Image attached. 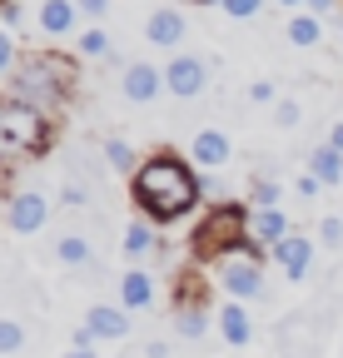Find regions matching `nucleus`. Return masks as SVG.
<instances>
[{"mask_svg": "<svg viewBox=\"0 0 343 358\" xmlns=\"http://www.w3.org/2000/svg\"><path fill=\"white\" fill-rule=\"evenodd\" d=\"M130 194H135V204H140L145 219L169 224V219H184L199 204V179H194V169L180 155L159 150V155H149L130 174Z\"/></svg>", "mask_w": 343, "mask_h": 358, "instance_id": "f257e3e1", "label": "nucleus"}, {"mask_svg": "<svg viewBox=\"0 0 343 358\" xmlns=\"http://www.w3.org/2000/svg\"><path fill=\"white\" fill-rule=\"evenodd\" d=\"M75 85V65L60 55H20L10 70V100H25L35 110H55Z\"/></svg>", "mask_w": 343, "mask_h": 358, "instance_id": "f03ea898", "label": "nucleus"}, {"mask_svg": "<svg viewBox=\"0 0 343 358\" xmlns=\"http://www.w3.org/2000/svg\"><path fill=\"white\" fill-rule=\"evenodd\" d=\"M55 140L50 115L35 110L25 100H0V159H30V155H45Z\"/></svg>", "mask_w": 343, "mask_h": 358, "instance_id": "7ed1b4c3", "label": "nucleus"}, {"mask_svg": "<svg viewBox=\"0 0 343 358\" xmlns=\"http://www.w3.org/2000/svg\"><path fill=\"white\" fill-rule=\"evenodd\" d=\"M254 249V234H249V209L244 204H219L209 209V219L194 229V254L199 259H229V254H244Z\"/></svg>", "mask_w": 343, "mask_h": 358, "instance_id": "20e7f679", "label": "nucleus"}, {"mask_svg": "<svg viewBox=\"0 0 343 358\" xmlns=\"http://www.w3.org/2000/svg\"><path fill=\"white\" fill-rule=\"evenodd\" d=\"M219 289H224L229 299H239V303L264 294V254H259V244L244 249V254L219 259Z\"/></svg>", "mask_w": 343, "mask_h": 358, "instance_id": "39448f33", "label": "nucleus"}, {"mask_svg": "<svg viewBox=\"0 0 343 358\" xmlns=\"http://www.w3.org/2000/svg\"><path fill=\"white\" fill-rule=\"evenodd\" d=\"M204 85H209V65L199 55H175L164 65V90H169V95L194 100V95H204Z\"/></svg>", "mask_w": 343, "mask_h": 358, "instance_id": "423d86ee", "label": "nucleus"}, {"mask_svg": "<svg viewBox=\"0 0 343 358\" xmlns=\"http://www.w3.org/2000/svg\"><path fill=\"white\" fill-rule=\"evenodd\" d=\"M119 90H124V100H135V105H149L159 90H164V70H154V65H145V60H135V65H124V80H119Z\"/></svg>", "mask_w": 343, "mask_h": 358, "instance_id": "0eeeda50", "label": "nucleus"}, {"mask_svg": "<svg viewBox=\"0 0 343 358\" xmlns=\"http://www.w3.org/2000/svg\"><path fill=\"white\" fill-rule=\"evenodd\" d=\"M45 214H50V204H45V194H35V189L15 194V199H10V209H6V219H10V229H15V234H35V229H45Z\"/></svg>", "mask_w": 343, "mask_h": 358, "instance_id": "6e6552de", "label": "nucleus"}, {"mask_svg": "<svg viewBox=\"0 0 343 358\" xmlns=\"http://www.w3.org/2000/svg\"><path fill=\"white\" fill-rule=\"evenodd\" d=\"M274 259H279V268H284L289 279H304V274H309V264H314V239L289 234V239L274 244Z\"/></svg>", "mask_w": 343, "mask_h": 358, "instance_id": "1a4fd4ad", "label": "nucleus"}, {"mask_svg": "<svg viewBox=\"0 0 343 358\" xmlns=\"http://www.w3.org/2000/svg\"><path fill=\"white\" fill-rule=\"evenodd\" d=\"M184 30H189V25H184V15H180L175 6H159V10L145 20V40H149V45H164V50H169V45H180Z\"/></svg>", "mask_w": 343, "mask_h": 358, "instance_id": "9d476101", "label": "nucleus"}, {"mask_svg": "<svg viewBox=\"0 0 343 358\" xmlns=\"http://www.w3.org/2000/svg\"><path fill=\"white\" fill-rule=\"evenodd\" d=\"M229 155H234V150H229V134H219V129H199L194 145H189V159L204 164V169H224Z\"/></svg>", "mask_w": 343, "mask_h": 358, "instance_id": "9b49d317", "label": "nucleus"}, {"mask_svg": "<svg viewBox=\"0 0 343 358\" xmlns=\"http://www.w3.org/2000/svg\"><path fill=\"white\" fill-rule=\"evenodd\" d=\"M85 329L95 338H124L130 334V308H115V303H95L85 313Z\"/></svg>", "mask_w": 343, "mask_h": 358, "instance_id": "f8f14e48", "label": "nucleus"}, {"mask_svg": "<svg viewBox=\"0 0 343 358\" xmlns=\"http://www.w3.org/2000/svg\"><path fill=\"white\" fill-rule=\"evenodd\" d=\"M249 234L259 239V244H279V239H289L293 229H289V219H284V209H249Z\"/></svg>", "mask_w": 343, "mask_h": 358, "instance_id": "ddd939ff", "label": "nucleus"}, {"mask_svg": "<svg viewBox=\"0 0 343 358\" xmlns=\"http://www.w3.org/2000/svg\"><path fill=\"white\" fill-rule=\"evenodd\" d=\"M219 338H224V343H234V348H244V343L254 338V324H249V313H244V303H239V299L219 303Z\"/></svg>", "mask_w": 343, "mask_h": 358, "instance_id": "4468645a", "label": "nucleus"}, {"mask_svg": "<svg viewBox=\"0 0 343 358\" xmlns=\"http://www.w3.org/2000/svg\"><path fill=\"white\" fill-rule=\"evenodd\" d=\"M154 303V279L145 274V268H130V274L119 279V308H149Z\"/></svg>", "mask_w": 343, "mask_h": 358, "instance_id": "2eb2a0df", "label": "nucleus"}, {"mask_svg": "<svg viewBox=\"0 0 343 358\" xmlns=\"http://www.w3.org/2000/svg\"><path fill=\"white\" fill-rule=\"evenodd\" d=\"M75 15H80L75 0H45V6H40V30H45V35H70Z\"/></svg>", "mask_w": 343, "mask_h": 358, "instance_id": "dca6fc26", "label": "nucleus"}, {"mask_svg": "<svg viewBox=\"0 0 343 358\" xmlns=\"http://www.w3.org/2000/svg\"><path fill=\"white\" fill-rule=\"evenodd\" d=\"M175 329H180V338H204L209 334V313H204V303L199 299H175Z\"/></svg>", "mask_w": 343, "mask_h": 358, "instance_id": "f3484780", "label": "nucleus"}, {"mask_svg": "<svg viewBox=\"0 0 343 358\" xmlns=\"http://www.w3.org/2000/svg\"><path fill=\"white\" fill-rule=\"evenodd\" d=\"M309 174H319L323 185H343V150L319 145V150L309 155Z\"/></svg>", "mask_w": 343, "mask_h": 358, "instance_id": "a211bd4d", "label": "nucleus"}, {"mask_svg": "<svg viewBox=\"0 0 343 358\" xmlns=\"http://www.w3.org/2000/svg\"><path fill=\"white\" fill-rule=\"evenodd\" d=\"M154 249V229H149V224H130V229H124V254H130V259H145Z\"/></svg>", "mask_w": 343, "mask_h": 358, "instance_id": "6ab92c4d", "label": "nucleus"}, {"mask_svg": "<svg viewBox=\"0 0 343 358\" xmlns=\"http://www.w3.org/2000/svg\"><path fill=\"white\" fill-rule=\"evenodd\" d=\"M105 159H110V169H119V174H135V169H140V155L124 145V140H105Z\"/></svg>", "mask_w": 343, "mask_h": 358, "instance_id": "aec40b11", "label": "nucleus"}, {"mask_svg": "<svg viewBox=\"0 0 343 358\" xmlns=\"http://www.w3.org/2000/svg\"><path fill=\"white\" fill-rule=\"evenodd\" d=\"M80 55H90V60H105V55H110V30H105V25H90V30H80Z\"/></svg>", "mask_w": 343, "mask_h": 358, "instance_id": "412c9836", "label": "nucleus"}, {"mask_svg": "<svg viewBox=\"0 0 343 358\" xmlns=\"http://www.w3.org/2000/svg\"><path fill=\"white\" fill-rule=\"evenodd\" d=\"M319 35H323L319 15H293V20H289V40H293V45H319Z\"/></svg>", "mask_w": 343, "mask_h": 358, "instance_id": "4be33fe9", "label": "nucleus"}, {"mask_svg": "<svg viewBox=\"0 0 343 358\" xmlns=\"http://www.w3.org/2000/svg\"><path fill=\"white\" fill-rule=\"evenodd\" d=\"M55 254H60V264H90V244H85L80 234H60Z\"/></svg>", "mask_w": 343, "mask_h": 358, "instance_id": "5701e85b", "label": "nucleus"}, {"mask_svg": "<svg viewBox=\"0 0 343 358\" xmlns=\"http://www.w3.org/2000/svg\"><path fill=\"white\" fill-rule=\"evenodd\" d=\"M249 209H279V185H274V179H254Z\"/></svg>", "mask_w": 343, "mask_h": 358, "instance_id": "b1692460", "label": "nucleus"}, {"mask_svg": "<svg viewBox=\"0 0 343 358\" xmlns=\"http://www.w3.org/2000/svg\"><path fill=\"white\" fill-rule=\"evenodd\" d=\"M25 348V329L15 319H0V353H20Z\"/></svg>", "mask_w": 343, "mask_h": 358, "instance_id": "393cba45", "label": "nucleus"}, {"mask_svg": "<svg viewBox=\"0 0 343 358\" xmlns=\"http://www.w3.org/2000/svg\"><path fill=\"white\" fill-rule=\"evenodd\" d=\"M249 100H254V105H279L274 80H254V85H249Z\"/></svg>", "mask_w": 343, "mask_h": 358, "instance_id": "a878e982", "label": "nucleus"}, {"mask_svg": "<svg viewBox=\"0 0 343 358\" xmlns=\"http://www.w3.org/2000/svg\"><path fill=\"white\" fill-rule=\"evenodd\" d=\"M259 10H264V0H224V15H234V20H249Z\"/></svg>", "mask_w": 343, "mask_h": 358, "instance_id": "bb28decb", "label": "nucleus"}, {"mask_svg": "<svg viewBox=\"0 0 343 358\" xmlns=\"http://www.w3.org/2000/svg\"><path fill=\"white\" fill-rule=\"evenodd\" d=\"M274 120H279V124H284V129H293V124H298V120H304V110H298V105H293V100H279V105H274Z\"/></svg>", "mask_w": 343, "mask_h": 358, "instance_id": "cd10ccee", "label": "nucleus"}, {"mask_svg": "<svg viewBox=\"0 0 343 358\" xmlns=\"http://www.w3.org/2000/svg\"><path fill=\"white\" fill-rule=\"evenodd\" d=\"M319 239L338 249V244H343V219H323V224H319Z\"/></svg>", "mask_w": 343, "mask_h": 358, "instance_id": "c85d7f7f", "label": "nucleus"}, {"mask_svg": "<svg viewBox=\"0 0 343 358\" xmlns=\"http://www.w3.org/2000/svg\"><path fill=\"white\" fill-rule=\"evenodd\" d=\"M0 70H15V40H10V30H0Z\"/></svg>", "mask_w": 343, "mask_h": 358, "instance_id": "c756f323", "label": "nucleus"}, {"mask_svg": "<svg viewBox=\"0 0 343 358\" xmlns=\"http://www.w3.org/2000/svg\"><path fill=\"white\" fill-rule=\"evenodd\" d=\"M319 189H323V179H319V174H298V194H304V199H314Z\"/></svg>", "mask_w": 343, "mask_h": 358, "instance_id": "7c9ffc66", "label": "nucleus"}, {"mask_svg": "<svg viewBox=\"0 0 343 358\" xmlns=\"http://www.w3.org/2000/svg\"><path fill=\"white\" fill-rule=\"evenodd\" d=\"M0 20H6L10 30H15V25H25V15H20V6H15V0H6V6H0Z\"/></svg>", "mask_w": 343, "mask_h": 358, "instance_id": "2f4dec72", "label": "nucleus"}, {"mask_svg": "<svg viewBox=\"0 0 343 358\" xmlns=\"http://www.w3.org/2000/svg\"><path fill=\"white\" fill-rule=\"evenodd\" d=\"M75 6H80L85 15H95V20H100V15L110 10V0H75Z\"/></svg>", "mask_w": 343, "mask_h": 358, "instance_id": "473e14b6", "label": "nucleus"}, {"mask_svg": "<svg viewBox=\"0 0 343 358\" xmlns=\"http://www.w3.org/2000/svg\"><path fill=\"white\" fill-rule=\"evenodd\" d=\"M333 6H338V0H309V15H328Z\"/></svg>", "mask_w": 343, "mask_h": 358, "instance_id": "72a5a7b5", "label": "nucleus"}, {"mask_svg": "<svg viewBox=\"0 0 343 358\" xmlns=\"http://www.w3.org/2000/svg\"><path fill=\"white\" fill-rule=\"evenodd\" d=\"M60 199H65V204H85V189H80V185H70V189H65Z\"/></svg>", "mask_w": 343, "mask_h": 358, "instance_id": "f704fd0d", "label": "nucleus"}, {"mask_svg": "<svg viewBox=\"0 0 343 358\" xmlns=\"http://www.w3.org/2000/svg\"><path fill=\"white\" fill-rule=\"evenodd\" d=\"M145 358H169V343H145Z\"/></svg>", "mask_w": 343, "mask_h": 358, "instance_id": "c9c22d12", "label": "nucleus"}, {"mask_svg": "<svg viewBox=\"0 0 343 358\" xmlns=\"http://www.w3.org/2000/svg\"><path fill=\"white\" fill-rule=\"evenodd\" d=\"M328 145H333V150H343V120H338V124L328 129Z\"/></svg>", "mask_w": 343, "mask_h": 358, "instance_id": "e433bc0d", "label": "nucleus"}, {"mask_svg": "<svg viewBox=\"0 0 343 358\" xmlns=\"http://www.w3.org/2000/svg\"><path fill=\"white\" fill-rule=\"evenodd\" d=\"M65 358H95V348H70Z\"/></svg>", "mask_w": 343, "mask_h": 358, "instance_id": "4c0bfd02", "label": "nucleus"}, {"mask_svg": "<svg viewBox=\"0 0 343 358\" xmlns=\"http://www.w3.org/2000/svg\"><path fill=\"white\" fill-rule=\"evenodd\" d=\"M274 6H284V10H298V6H309V0H274Z\"/></svg>", "mask_w": 343, "mask_h": 358, "instance_id": "58836bf2", "label": "nucleus"}, {"mask_svg": "<svg viewBox=\"0 0 343 358\" xmlns=\"http://www.w3.org/2000/svg\"><path fill=\"white\" fill-rule=\"evenodd\" d=\"M194 6H224V0H194Z\"/></svg>", "mask_w": 343, "mask_h": 358, "instance_id": "ea45409f", "label": "nucleus"}, {"mask_svg": "<svg viewBox=\"0 0 343 358\" xmlns=\"http://www.w3.org/2000/svg\"><path fill=\"white\" fill-rule=\"evenodd\" d=\"M0 6H6V0H0Z\"/></svg>", "mask_w": 343, "mask_h": 358, "instance_id": "a19ab883", "label": "nucleus"}]
</instances>
